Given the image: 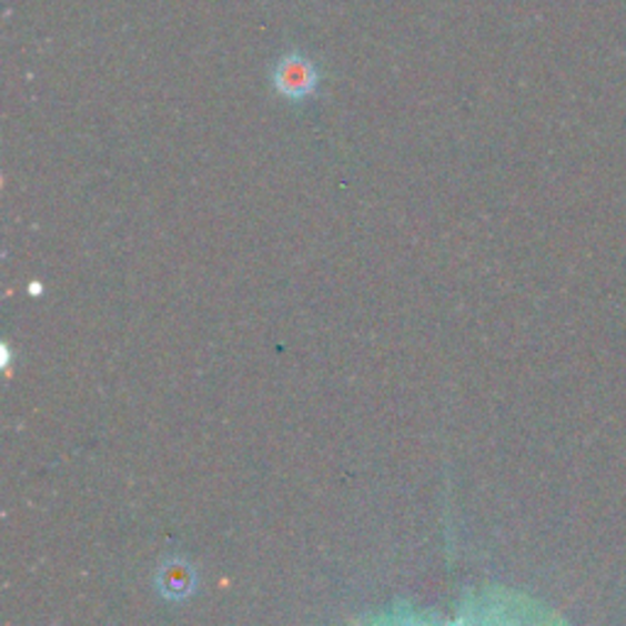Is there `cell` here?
<instances>
[{"label": "cell", "instance_id": "1", "mask_svg": "<svg viewBox=\"0 0 626 626\" xmlns=\"http://www.w3.org/2000/svg\"><path fill=\"white\" fill-rule=\"evenodd\" d=\"M274 89L289 101H301L319 87V69L304 54H284L274 67Z\"/></svg>", "mask_w": 626, "mask_h": 626}, {"label": "cell", "instance_id": "2", "mask_svg": "<svg viewBox=\"0 0 626 626\" xmlns=\"http://www.w3.org/2000/svg\"><path fill=\"white\" fill-rule=\"evenodd\" d=\"M156 587H160V593L170 599L189 597L196 589L194 565L182 558H172L162 563L160 573H156Z\"/></svg>", "mask_w": 626, "mask_h": 626}]
</instances>
